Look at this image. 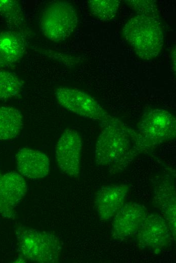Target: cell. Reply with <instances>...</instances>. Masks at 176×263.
Listing matches in <instances>:
<instances>
[{"label":"cell","mask_w":176,"mask_h":263,"mask_svg":"<svg viewBox=\"0 0 176 263\" xmlns=\"http://www.w3.org/2000/svg\"><path fill=\"white\" fill-rule=\"evenodd\" d=\"M96 144L97 165L107 166L115 174L124 169L139 154L146 153L137 130L118 118L101 125Z\"/></svg>","instance_id":"obj_1"},{"label":"cell","mask_w":176,"mask_h":263,"mask_svg":"<svg viewBox=\"0 0 176 263\" xmlns=\"http://www.w3.org/2000/svg\"><path fill=\"white\" fill-rule=\"evenodd\" d=\"M122 33L125 40L142 59H154L162 50L164 36L158 18L137 15L126 22Z\"/></svg>","instance_id":"obj_2"},{"label":"cell","mask_w":176,"mask_h":263,"mask_svg":"<svg viewBox=\"0 0 176 263\" xmlns=\"http://www.w3.org/2000/svg\"><path fill=\"white\" fill-rule=\"evenodd\" d=\"M137 131L146 152H150L159 145L175 139V118L165 109H149L141 117Z\"/></svg>","instance_id":"obj_3"},{"label":"cell","mask_w":176,"mask_h":263,"mask_svg":"<svg viewBox=\"0 0 176 263\" xmlns=\"http://www.w3.org/2000/svg\"><path fill=\"white\" fill-rule=\"evenodd\" d=\"M20 250L24 258L39 262H56L62 249L55 235L33 229L19 227L16 230Z\"/></svg>","instance_id":"obj_4"},{"label":"cell","mask_w":176,"mask_h":263,"mask_svg":"<svg viewBox=\"0 0 176 263\" xmlns=\"http://www.w3.org/2000/svg\"><path fill=\"white\" fill-rule=\"evenodd\" d=\"M78 22L73 5L67 1L49 3L41 16L40 27L44 35L54 42H61L74 32Z\"/></svg>","instance_id":"obj_5"},{"label":"cell","mask_w":176,"mask_h":263,"mask_svg":"<svg viewBox=\"0 0 176 263\" xmlns=\"http://www.w3.org/2000/svg\"><path fill=\"white\" fill-rule=\"evenodd\" d=\"M58 103L67 110L99 122L101 126L116 118L109 114L93 97L79 89L61 87L56 90Z\"/></svg>","instance_id":"obj_6"},{"label":"cell","mask_w":176,"mask_h":263,"mask_svg":"<svg viewBox=\"0 0 176 263\" xmlns=\"http://www.w3.org/2000/svg\"><path fill=\"white\" fill-rule=\"evenodd\" d=\"M82 145L80 135L71 128L65 129L58 140L55 151L57 165L69 177L79 176Z\"/></svg>","instance_id":"obj_7"},{"label":"cell","mask_w":176,"mask_h":263,"mask_svg":"<svg viewBox=\"0 0 176 263\" xmlns=\"http://www.w3.org/2000/svg\"><path fill=\"white\" fill-rule=\"evenodd\" d=\"M136 235L142 248L150 249L156 253L169 246L172 236L165 220L153 213L147 215Z\"/></svg>","instance_id":"obj_8"},{"label":"cell","mask_w":176,"mask_h":263,"mask_svg":"<svg viewBox=\"0 0 176 263\" xmlns=\"http://www.w3.org/2000/svg\"><path fill=\"white\" fill-rule=\"evenodd\" d=\"M148 214L143 205L126 203L113 216L111 235L115 239H124L136 235Z\"/></svg>","instance_id":"obj_9"},{"label":"cell","mask_w":176,"mask_h":263,"mask_svg":"<svg viewBox=\"0 0 176 263\" xmlns=\"http://www.w3.org/2000/svg\"><path fill=\"white\" fill-rule=\"evenodd\" d=\"M27 184L19 173L11 171L0 179V214L5 217L15 215V209L27 192Z\"/></svg>","instance_id":"obj_10"},{"label":"cell","mask_w":176,"mask_h":263,"mask_svg":"<svg viewBox=\"0 0 176 263\" xmlns=\"http://www.w3.org/2000/svg\"><path fill=\"white\" fill-rule=\"evenodd\" d=\"M129 189L126 184H111L99 190L95 205L101 220L108 221L113 217L125 203Z\"/></svg>","instance_id":"obj_11"},{"label":"cell","mask_w":176,"mask_h":263,"mask_svg":"<svg viewBox=\"0 0 176 263\" xmlns=\"http://www.w3.org/2000/svg\"><path fill=\"white\" fill-rule=\"evenodd\" d=\"M153 201L167 223L173 237H175V189L173 178L163 174L154 189Z\"/></svg>","instance_id":"obj_12"},{"label":"cell","mask_w":176,"mask_h":263,"mask_svg":"<svg viewBox=\"0 0 176 263\" xmlns=\"http://www.w3.org/2000/svg\"><path fill=\"white\" fill-rule=\"evenodd\" d=\"M17 170L23 177L37 180L47 176L50 170V160L46 154L28 148L20 149L16 155Z\"/></svg>","instance_id":"obj_13"},{"label":"cell","mask_w":176,"mask_h":263,"mask_svg":"<svg viewBox=\"0 0 176 263\" xmlns=\"http://www.w3.org/2000/svg\"><path fill=\"white\" fill-rule=\"evenodd\" d=\"M26 50L22 35L13 31L0 32V69L7 68L19 61Z\"/></svg>","instance_id":"obj_14"},{"label":"cell","mask_w":176,"mask_h":263,"mask_svg":"<svg viewBox=\"0 0 176 263\" xmlns=\"http://www.w3.org/2000/svg\"><path fill=\"white\" fill-rule=\"evenodd\" d=\"M23 125L21 112L13 107H0V140L13 139L20 134Z\"/></svg>","instance_id":"obj_15"},{"label":"cell","mask_w":176,"mask_h":263,"mask_svg":"<svg viewBox=\"0 0 176 263\" xmlns=\"http://www.w3.org/2000/svg\"><path fill=\"white\" fill-rule=\"evenodd\" d=\"M121 2L118 0H90L87 2L91 13L101 21H108L114 19Z\"/></svg>","instance_id":"obj_16"},{"label":"cell","mask_w":176,"mask_h":263,"mask_svg":"<svg viewBox=\"0 0 176 263\" xmlns=\"http://www.w3.org/2000/svg\"><path fill=\"white\" fill-rule=\"evenodd\" d=\"M23 82L15 73L0 71V99L15 97L21 92Z\"/></svg>","instance_id":"obj_17"},{"label":"cell","mask_w":176,"mask_h":263,"mask_svg":"<svg viewBox=\"0 0 176 263\" xmlns=\"http://www.w3.org/2000/svg\"><path fill=\"white\" fill-rule=\"evenodd\" d=\"M0 14L11 25L16 27L24 21L22 9L20 3L15 0H0Z\"/></svg>","instance_id":"obj_18"},{"label":"cell","mask_w":176,"mask_h":263,"mask_svg":"<svg viewBox=\"0 0 176 263\" xmlns=\"http://www.w3.org/2000/svg\"><path fill=\"white\" fill-rule=\"evenodd\" d=\"M125 3L136 11L138 15H143L159 18L156 2L150 0H128Z\"/></svg>","instance_id":"obj_19"},{"label":"cell","mask_w":176,"mask_h":263,"mask_svg":"<svg viewBox=\"0 0 176 263\" xmlns=\"http://www.w3.org/2000/svg\"><path fill=\"white\" fill-rule=\"evenodd\" d=\"M171 60L172 63V67L173 68V71H175V48L174 47L171 50Z\"/></svg>","instance_id":"obj_20"},{"label":"cell","mask_w":176,"mask_h":263,"mask_svg":"<svg viewBox=\"0 0 176 263\" xmlns=\"http://www.w3.org/2000/svg\"><path fill=\"white\" fill-rule=\"evenodd\" d=\"M2 176V174L1 173V172H0V179H1V178Z\"/></svg>","instance_id":"obj_21"}]
</instances>
